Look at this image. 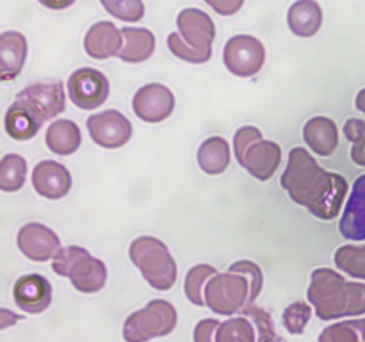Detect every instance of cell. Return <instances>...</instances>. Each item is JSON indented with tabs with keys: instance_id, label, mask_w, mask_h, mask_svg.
I'll use <instances>...</instances> for the list:
<instances>
[{
	"instance_id": "1",
	"label": "cell",
	"mask_w": 365,
	"mask_h": 342,
	"mask_svg": "<svg viewBox=\"0 0 365 342\" xmlns=\"http://www.w3.org/2000/svg\"><path fill=\"white\" fill-rule=\"evenodd\" d=\"M280 185L291 200L305 207L314 217L331 221L341 214L349 184L342 175L327 171L317 164L312 153L303 146L289 152L287 167L280 177Z\"/></svg>"
},
{
	"instance_id": "2",
	"label": "cell",
	"mask_w": 365,
	"mask_h": 342,
	"mask_svg": "<svg viewBox=\"0 0 365 342\" xmlns=\"http://www.w3.org/2000/svg\"><path fill=\"white\" fill-rule=\"evenodd\" d=\"M307 298L314 305L316 316L323 321L365 314V284L348 281L330 267L312 271Z\"/></svg>"
},
{
	"instance_id": "3",
	"label": "cell",
	"mask_w": 365,
	"mask_h": 342,
	"mask_svg": "<svg viewBox=\"0 0 365 342\" xmlns=\"http://www.w3.org/2000/svg\"><path fill=\"white\" fill-rule=\"evenodd\" d=\"M132 264L141 271L150 287L157 291H170L178 276V267L171 252L160 239L141 235L134 239L128 248Z\"/></svg>"
},
{
	"instance_id": "4",
	"label": "cell",
	"mask_w": 365,
	"mask_h": 342,
	"mask_svg": "<svg viewBox=\"0 0 365 342\" xmlns=\"http://www.w3.org/2000/svg\"><path fill=\"white\" fill-rule=\"evenodd\" d=\"M53 273L70 278L71 285L84 294H95L106 287L107 266L82 246L61 248L52 259Z\"/></svg>"
},
{
	"instance_id": "5",
	"label": "cell",
	"mask_w": 365,
	"mask_h": 342,
	"mask_svg": "<svg viewBox=\"0 0 365 342\" xmlns=\"http://www.w3.org/2000/svg\"><path fill=\"white\" fill-rule=\"evenodd\" d=\"M177 309L166 299H152L145 309L132 312L123 323V338L127 342H148L166 337L177 328Z\"/></svg>"
},
{
	"instance_id": "6",
	"label": "cell",
	"mask_w": 365,
	"mask_h": 342,
	"mask_svg": "<svg viewBox=\"0 0 365 342\" xmlns=\"http://www.w3.org/2000/svg\"><path fill=\"white\" fill-rule=\"evenodd\" d=\"M250 281L241 273H217L207 281L205 305L220 316H234L241 312L250 299Z\"/></svg>"
},
{
	"instance_id": "7",
	"label": "cell",
	"mask_w": 365,
	"mask_h": 342,
	"mask_svg": "<svg viewBox=\"0 0 365 342\" xmlns=\"http://www.w3.org/2000/svg\"><path fill=\"white\" fill-rule=\"evenodd\" d=\"M14 102L20 103L36 121L43 125L63 113L66 107V95L61 82H36L21 89Z\"/></svg>"
},
{
	"instance_id": "8",
	"label": "cell",
	"mask_w": 365,
	"mask_h": 342,
	"mask_svg": "<svg viewBox=\"0 0 365 342\" xmlns=\"http://www.w3.org/2000/svg\"><path fill=\"white\" fill-rule=\"evenodd\" d=\"M266 61L262 41L248 34H237L227 41L223 48V63L235 77H253L259 73Z\"/></svg>"
},
{
	"instance_id": "9",
	"label": "cell",
	"mask_w": 365,
	"mask_h": 342,
	"mask_svg": "<svg viewBox=\"0 0 365 342\" xmlns=\"http://www.w3.org/2000/svg\"><path fill=\"white\" fill-rule=\"evenodd\" d=\"M68 95L71 102L84 110L98 109L109 96V81L95 68H78L68 77Z\"/></svg>"
},
{
	"instance_id": "10",
	"label": "cell",
	"mask_w": 365,
	"mask_h": 342,
	"mask_svg": "<svg viewBox=\"0 0 365 342\" xmlns=\"http://www.w3.org/2000/svg\"><path fill=\"white\" fill-rule=\"evenodd\" d=\"M88 132L98 146L116 150L130 141L132 123L120 110L109 109L88 118Z\"/></svg>"
},
{
	"instance_id": "11",
	"label": "cell",
	"mask_w": 365,
	"mask_h": 342,
	"mask_svg": "<svg viewBox=\"0 0 365 342\" xmlns=\"http://www.w3.org/2000/svg\"><path fill=\"white\" fill-rule=\"evenodd\" d=\"M132 109L139 120L146 123H160L168 120L175 109V95L164 84H146L135 91Z\"/></svg>"
},
{
	"instance_id": "12",
	"label": "cell",
	"mask_w": 365,
	"mask_h": 342,
	"mask_svg": "<svg viewBox=\"0 0 365 342\" xmlns=\"http://www.w3.org/2000/svg\"><path fill=\"white\" fill-rule=\"evenodd\" d=\"M16 246L32 262H46L61 249L56 232L43 223H27L18 230Z\"/></svg>"
},
{
	"instance_id": "13",
	"label": "cell",
	"mask_w": 365,
	"mask_h": 342,
	"mask_svg": "<svg viewBox=\"0 0 365 342\" xmlns=\"http://www.w3.org/2000/svg\"><path fill=\"white\" fill-rule=\"evenodd\" d=\"M13 298L24 312L41 314L52 303V285L43 274H24L14 281Z\"/></svg>"
},
{
	"instance_id": "14",
	"label": "cell",
	"mask_w": 365,
	"mask_h": 342,
	"mask_svg": "<svg viewBox=\"0 0 365 342\" xmlns=\"http://www.w3.org/2000/svg\"><path fill=\"white\" fill-rule=\"evenodd\" d=\"M177 27L185 43L195 46L196 50H203V52L212 50L216 25L205 11L196 9V7L182 9L177 16Z\"/></svg>"
},
{
	"instance_id": "15",
	"label": "cell",
	"mask_w": 365,
	"mask_h": 342,
	"mask_svg": "<svg viewBox=\"0 0 365 342\" xmlns=\"http://www.w3.org/2000/svg\"><path fill=\"white\" fill-rule=\"evenodd\" d=\"M32 185L45 200H61L70 192L71 173L56 160H41L32 170Z\"/></svg>"
},
{
	"instance_id": "16",
	"label": "cell",
	"mask_w": 365,
	"mask_h": 342,
	"mask_svg": "<svg viewBox=\"0 0 365 342\" xmlns=\"http://www.w3.org/2000/svg\"><path fill=\"white\" fill-rule=\"evenodd\" d=\"M123 32L113 21H96L84 36L86 53L98 61L118 56L123 48Z\"/></svg>"
},
{
	"instance_id": "17",
	"label": "cell",
	"mask_w": 365,
	"mask_h": 342,
	"mask_svg": "<svg viewBox=\"0 0 365 342\" xmlns=\"http://www.w3.org/2000/svg\"><path fill=\"white\" fill-rule=\"evenodd\" d=\"M282 164V148L274 141H260L253 142L246 150L245 162L241 164L253 178L260 182H267L278 171Z\"/></svg>"
},
{
	"instance_id": "18",
	"label": "cell",
	"mask_w": 365,
	"mask_h": 342,
	"mask_svg": "<svg viewBox=\"0 0 365 342\" xmlns=\"http://www.w3.org/2000/svg\"><path fill=\"white\" fill-rule=\"evenodd\" d=\"M339 232L348 241H365V175L353 184L351 195L342 210Z\"/></svg>"
},
{
	"instance_id": "19",
	"label": "cell",
	"mask_w": 365,
	"mask_h": 342,
	"mask_svg": "<svg viewBox=\"0 0 365 342\" xmlns=\"http://www.w3.org/2000/svg\"><path fill=\"white\" fill-rule=\"evenodd\" d=\"M27 39L21 32L6 31L0 34V61H2L0 78L2 82H11L20 75L27 61Z\"/></svg>"
},
{
	"instance_id": "20",
	"label": "cell",
	"mask_w": 365,
	"mask_h": 342,
	"mask_svg": "<svg viewBox=\"0 0 365 342\" xmlns=\"http://www.w3.org/2000/svg\"><path fill=\"white\" fill-rule=\"evenodd\" d=\"M303 139L321 157H330L339 146V128L328 116H314L303 127Z\"/></svg>"
},
{
	"instance_id": "21",
	"label": "cell",
	"mask_w": 365,
	"mask_h": 342,
	"mask_svg": "<svg viewBox=\"0 0 365 342\" xmlns=\"http://www.w3.org/2000/svg\"><path fill=\"white\" fill-rule=\"evenodd\" d=\"M287 25L299 38H312L323 25V9L316 0H298L289 9Z\"/></svg>"
},
{
	"instance_id": "22",
	"label": "cell",
	"mask_w": 365,
	"mask_h": 342,
	"mask_svg": "<svg viewBox=\"0 0 365 342\" xmlns=\"http://www.w3.org/2000/svg\"><path fill=\"white\" fill-rule=\"evenodd\" d=\"M123 32V48L118 53L123 63L139 64L148 61L155 52V36L152 31L141 27H125Z\"/></svg>"
},
{
	"instance_id": "23",
	"label": "cell",
	"mask_w": 365,
	"mask_h": 342,
	"mask_svg": "<svg viewBox=\"0 0 365 342\" xmlns=\"http://www.w3.org/2000/svg\"><path fill=\"white\" fill-rule=\"evenodd\" d=\"M45 141L50 152L61 157H68L77 152L78 146H81V128L71 120H57L46 128Z\"/></svg>"
},
{
	"instance_id": "24",
	"label": "cell",
	"mask_w": 365,
	"mask_h": 342,
	"mask_svg": "<svg viewBox=\"0 0 365 342\" xmlns=\"http://www.w3.org/2000/svg\"><path fill=\"white\" fill-rule=\"evenodd\" d=\"M198 164L207 175H221L230 166V146L221 135L205 139L198 148Z\"/></svg>"
},
{
	"instance_id": "25",
	"label": "cell",
	"mask_w": 365,
	"mask_h": 342,
	"mask_svg": "<svg viewBox=\"0 0 365 342\" xmlns=\"http://www.w3.org/2000/svg\"><path fill=\"white\" fill-rule=\"evenodd\" d=\"M4 128L14 141H29L38 134L41 123L36 121L20 103L13 102L7 107L6 116H4Z\"/></svg>"
},
{
	"instance_id": "26",
	"label": "cell",
	"mask_w": 365,
	"mask_h": 342,
	"mask_svg": "<svg viewBox=\"0 0 365 342\" xmlns=\"http://www.w3.org/2000/svg\"><path fill=\"white\" fill-rule=\"evenodd\" d=\"M27 178V160L18 153H7L0 160V189L16 192L24 187Z\"/></svg>"
},
{
	"instance_id": "27",
	"label": "cell",
	"mask_w": 365,
	"mask_h": 342,
	"mask_svg": "<svg viewBox=\"0 0 365 342\" xmlns=\"http://www.w3.org/2000/svg\"><path fill=\"white\" fill-rule=\"evenodd\" d=\"M217 274V269L210 264H196L185 274L184 281V291L185 296H187L189 301L196 306L205 305V296H203V291H205V285L210 278Z\"/></svg>"
},
{
	"instance_id": "28",
	"label": "cell",
	"mask_w": 365,
	"mask_h": 342,
	"mask_svg": "<svg viewBox=\"0 0 365 342\" xmlns=\"http://www.w3.org/2000/svg\"><path fill=\"white\" fill-rule=\"evenodd\" d=\"M216 342H257L255 324L246 316L230 317L217 328Z\"/></svg>"
},
{
	"instance_id": "29",
	"label": "cell",
	"mask_w": 365,
	"mask_h": 342,
	"mask_svg": "<svg viewBox=\"0 0 365 342\" xmlns=\"http://www.w3.org/2000/svg\"><path fill=\"white\" fill-rule=\"evenodd\" d=\"M335 266L339 271L359 280H365V244H344L335 252Z\"/></svg>"
},
{
	"instance_id": "30",
	"label": "cell",
	"mask_w": 365,
	"mask_h": 342,
	"mask_svg": "<svg viewBox=\"0 0 365 342\" xmlns=\"http://www.w3.org/2000/svg\"><path fill=\"white\" fill-rule=\"evenodd\" d=\"M319 342H365V317L342 321L324 328L319 335Z\"/></svg>"
},
{
	"instance_id": "31",
	"label": "cell",
	"mask_w": 365,
	"mask_h": 342,
	"mask_svg": "<svg viewBox=\"0 0 365 342\" xmlns=\"http://www.w3.org/2000/svg\"><path fill=\"white\" fill-rule=\"evenodd\" d=\"M242 316H246L248 319H252V323L255 324L257 330V342H277L278 335L274 330V323L271 314L267 312L262 306H257L255 303H250L242 309Z\"/></svg>"
},
{
	"instance_id": "32",
	"label": "cell",
	"mask_w": 365,
	"mask_h": 342,
	"mask_svg": "<svg viewBox=\"0 0 365 342\" xmlns=\"http://www.w3.org/2000/svg\"><path fill=\"white\" fill-rule=\"evenodd\" d=\"M168 48L171 50V53H173L175 57L191 64H205L209 63L210 57H212V50H209V52L196 50L195 46L185 43V39L182 38L180 32H171V34L168 36Z\"/></svg>"
},
{
	"instance_id": "33",
	"label": "cell",
	"mask_w": 365,
	"mask_h": 342,
	"mask_svg": "<svg viewBox=\"0 0 365 342\" xmlns=\"http://www.w3.org/2000/svg\"><path fill=\"white\" fill-rule=\"evenodd\" d=\"M106 11L114 18L128 24H135L145 16V4L143 0H100Z\"/></svg>"
},
{
	"instance_id": "34",
	"label": "cell",
	"mask_w": 365,
	"mask_h": 342,
	"mask_svg": "<svg viewBox=\"0 0 365 342\" xmlns=\"http://www.w3.org/2000/svg\"><path fill=\"white\" fill-rule=\"evenodd\" d=\"M310 317H312V306L307 301H294L284 310V316H282V321H284V326L289 333L299 335L305 331L307 324H309Z\"/></svg>"
},
{
	"instance_id": "35",
	"label": "cell",
	"mask_w": 365,
	"mask_h": 342,
	"mask_svg": "<svg viewBox=\"0 0 365 342\" xmlns=\"http://www.w3.org/2000/svg\"><path fill=\"white\" fill-rule=\"evenodd\" d=\"M228 271H232V273H241L248 278L250 287H252V291H250L248 303H255V299L259 298L260 291H262V285H264V274H262V269H260L259 264L252 262V260H237V262L232 264L230 269Z\"/></svg>"
},
{
	"instance_id": "36",
	"label": "cell",
	"mask_w": 365,
	"mask_h": 342,
	"mask_svg": "<svg viewBox=\"0 0 365 342\" xmlns=\"http://www.w3.org/2000/svg\"><path fill=\"white\" fill-rule=\"evenodd\" d=\"M260 139H262V132H260L257 127H242L235 132L234 152H235V157H237L239 164L245 162L246 150H248L253 142L260 141Z\"/></svg>"
},
{
	"instance_id": "37",
	"label": "cell",
	"mask_w": 365,
	"mask_h": 342,
	"mask_svg": "<svg viewBox=\"0 0 365 342\" xmlns=\"http://www.w3.org/2000/svg\"><path fill=\"white\" fill-rule=\"evenodd\" d=\"M220 321L217 319H202L195 326V333H192V338L195 342H216V331L220 328Z\"/></svg>"
},
{
	"instance_id": "38",
	"label": "cell",
	"mask_w": 365,
	"mask_h": 342,
	"mask_svg": "<svg viewBox=\"0 0 365 342\" xmlns=\"http://www.w3.org/2000/svg\"><path fill=\"white\" fill-rule=\"evenodd\" d=\"M203 2L221 16H232V14L239 13L245 6V0H203Z\"/></svg>"
},
{
	"instance_id": "39",
	"label": "cell",
	"mask_w": 365,
	"mask_h": 342,
	"mask_svg": "<svg viewBox=\"0 0 365 342\" xmlns=\"http://www.w3.org/2000/svg\"><path fill=\"white\" fill-rule=\"evenodd\" d=\"M344 135L351 142H356L365 135V121L359 118H349L344 123Z\"/></svg>"
},
{
	"instance_id": "40",
	"label": "cell",
	"mask_w": 365,
	"mask_h": 342,
	"mask_svg": "<svg viewBox=\"0 0 365 342\" xmlns=\"http://www.w3.org/2000/svg\"><path fill=\"white\" fill-rule=\"evenodd\" d=\"M351 160L356 164V166H364L365 167V135L362 139H359L356 142H353Z\"/></svg>"
},
{
	"instance_id": "41",
	"label": "cell",
	"mask_w": 365,
	"mask_h": 342,
	"mask_svg": "<svg viewBox=\"0 0 365 342\" xmlns=\"http://www.w3.org/2000/svg\"><path fill=\"white\" fill-rule=\"evenodd\" d=\"M41 6H45L46 9H53V11H63L68 9L70 6H73L75 0H38Z\"/></svg>"
},
{
	"instance_id": "42",
	"label": "cell",
	"mask_w": 365,
	"mask_h": 342,
	"mask_svg": "<svg viewBox=\"0 0 365 342\" xmlns=\"http://www.w3.org/2000/svg\"><path fill=\"white\" fill-rule=\"evenodd\" d=\"M20 319H21V316H14L11 310L0 309V328H2V330L9 328L11 324H14L16 321H20Z\"/></svg>"
},
{
	"instance_id": "43",
	"label": "cell",
	"mask_w": 365,
	"mask_h": 342,
	"mask_svg": "<svg viewBox=\"0 0 365 342\" xmlns=\"http://www.w3.org/2000/svg\"><path fill=\"white\" fill-rule=\"evenodd\" d=\"M355 105H356V109L362 110V113L365 114V88H364V89H360L359 95H356Z\"/></svg>"
}]
</instances>
